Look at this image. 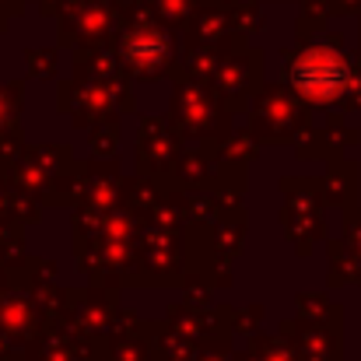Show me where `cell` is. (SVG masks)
<instances>
[{"label": "cell", "instance_id": "obj_1", "mask_svg": "<svg viewBox=\"0 0 361 361\" xmlns=\"http://www.w3.org/2000/svg\"><path fill=\"white\" fill-rule=\"evenodd\" d=\"M344 85H348V67L330 49H312L295 63V88L309 99L330 102L334 95L344 92Z\"/></svg>", "mask_w": 361, "mask_h": 361}]
</instances>
